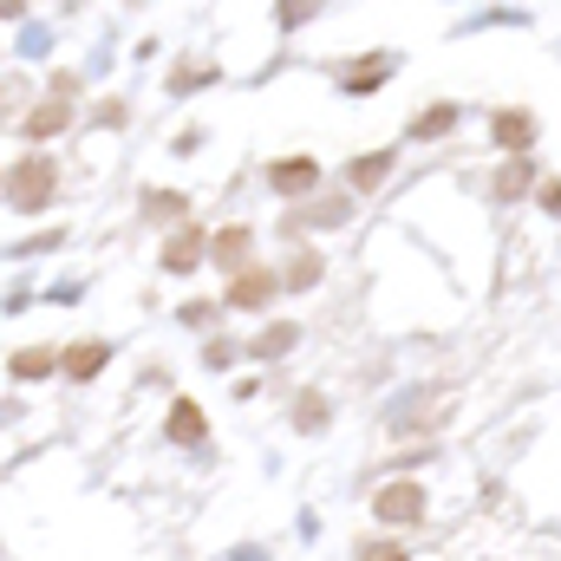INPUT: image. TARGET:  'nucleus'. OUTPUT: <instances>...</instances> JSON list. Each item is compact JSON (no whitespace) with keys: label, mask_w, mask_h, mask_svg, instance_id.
Masks as SVG:
<instances>
[{"label":"nucleus","mask_w":561,"mask_h":561,"mask_svg":"<svg viewBox=\"0 0 561 561\" xmlns=\"http://www.w3.org/2000/svg\"><path fill=\"white\" fill-rule=\"evenodd\" d=\"M53 190H59V163H53V157H26V163L7 176V203H13V209H26V216H33V209H46V203H53Z\"/></svg>","instance_id":"obj_1"},{"label":"nucleus","mask_w":561,"mask_h":561,"mask_svg":"<svg viewBox=\"0 0 561 561\" xmlns=\"http://www.w3.org/2000/svg\"><path fill=\"white\" fill-rule=\"evenodd\" d=\"M72 92H79L72 79H53V99H39V105L26 112V138H39V144L59 138V131L72 125Z\"/></svg>","instance_id":"obj_2"},{"label":"nucleus","mask_w":561,"mask_h":561,"mask_svg":"<svg viewBox=\"0 0 561 561\" xmlns=\"http://www.w3.org/2000/svg\"><path fill=\"white\" fill-rule=\"evenodd\" d=\"M536 131H542V125H536V112H523V105H510V112L490 118V138L503 144V150H516V157L536 150Z\"/></svg>","instance_id":"obj_3"},{"label":"nucleus","mask_w":561,"mask_h":561,"mask_svg":"<svg viewBox=\"0 0 561 561\" xmlns=\"http://www.w3.org/2000/svg\"><path fill=\"white\" fill-rule=\"evenodd\" d=\"M373 510H379V523H424V490L419 483H386L373 496Z\"/></svg>","instance_id":"obj_4"},{"label":"nucleus","mask_w":561,"mask_h":561,"mask_svg":"<svg viewBox=\"0 0 561 561\" xmlns=\"http://www.w3.org/2000/svg\"><path fill=\"white\" fill-rule=\"evenodd\" d=\"M320 183V163L313 157H280V163H268V190L275 196H307Z\"/></svg>","instance_id":"obj_5"},{"label":"nucleus","mask_w":561,"mask_h":561,"mask_svg":"<svg viewBox=\"0 0 561 561\" xmlns=\"http://www.w3.org/2000/svg\"><path fill=\"white\" fill-rule=\"evenodd\" d=\"M392 66H399L392 53H366V59H353V66H340V92H353V99H359V92H379Z\"/></svg>","instance_id":"obj_6"},{"label":"nucleus","mask_w":561,"mask_h":561,"mask_svg":"<svg viewBox=\"0 0 561 561\" xmlns=\"http://www.w3.org/2000/svg\"><path fill=\"white\" fill-rule=\"evenodd\" d=\"M163 437H170V444H183V450H190V444H203V437H209L203 405H196V399H176V405H170V419H163Z\"/></svg>","instance_id":"obj_7"},{"label":"nucleus","mask_w":561,"mask_h":561,"mask_svg":"<svg viewBox=\"0 0 561 561\" xmlns=\"http://www.w3.org/2000/svg\"><path fill=\"white\" fill-rule=\"evenodd\" d=\"M275 294H280L275 268H242V275H236V287H229V307H268Z\"/></svg>","instance_id":"obj_8"},{"label":"nucleus","mask_w":561,"mask_h":561,"mask_svg":"<svg viewBox=\"0 0 561 561\" xmlns=\"http://www.w3.org/2000/svg\"><path fill=\"white\" fill-rule=\"evenodd\" d=\"M249 255H255V229H242V222H236V229H222V236L209 242V262H216V268H236V275H242V268H249Z\"/></svg>","instance_id":"obj_9"},{"label":"nucleus","mask_w":561,"mask_h":561,"mask_svg":"<svg viewBox=\"0 0 561 561\" xmlns=\"http://www.w3.org/2000/svg\"><path fill=\"white\" fill-rule=\"evenodd\" d=\"M203 255H209L203 229H176V236L163 242V268H170V275H190V268H203Z\"/></svg>","instance_id":"obj_10"},{"label":"nucleus","mask_w":561,"mask_h":561,"mask_svg":"<svg viewBox=\"0 0 561 561\" xmlns=\"http://www.w3.org/2000/svg\"><path fill=\"white\" fill-rule=\"evenodd\" d=\"M105 359H112V346L105 340H85V346H72V353H59V366H66V379H99L105 373Z\"/></svg>","instance_id":"obj_11"},{"label":"nucleus","mask_w":561,"mask_h":561,"mask_svg":"<svg viewBox=\"0 0 561 561\" xmlns=\"http://www.w3.org/2000/svg\"><path fill=\"white\" fill-rule=\"evenodd\" d=\"M386 176H392V150H366V157L346 163V183H353V190H379Z\"/></svg>","instance_id":"obj_12"},{"label":"nucleus","mask_w":561,"mask_h":561,"mask_svg":"<svg viewBox=\"0 0 561 561\" xmlns=\"http://www.w3.org/2000/svg\"><path fill=\"white\" fill-rule=\"evenodd\" d=\"M490 183H496V196L510 203V196H523V190L536 183V163H529V157H510V163H503V170H496Z\"/></svg>","instance_id":"obj_13"},{"label":"nucleus","mask_w":561,"mask_h":561,"mask_svg":"<svg viewBox=\"0 0 561 561\" xmlns=\"http://www.w3.org/2000/svg\"><path fill=\"white\" fill-rule=\"evenodd\" d=\"M294 340H300V327H294V320H275L268 333H255L249 353H255V359H280V353H294Z\"/></svg>","instance_id":"obj_14"},{"label":"nucleus","mask_w":561,"mask_h":561,"mask_svg":"<svg viewBox=\"0 0 561 561\" xmlns=\"http://www.w3.org/2000/svg\"><path fill=\"white\" fill-rule=\"evenodd\" d=\"M450 125H457V105H431V112H419V118H412V138H444V131H450Z\"/></svg>","instance_id":"obj_15"},{"label":"nucleus","mask_w":561,"mask_h":561,"mask_svg":"<svg viewBox=\"0 0 561 561\" xmlns=\"http://www.w3.org/2000/svg\"><path fill=\"white\" fill-rule=\"evenodd\" d=\"M59 366V353H46V346H26V353H13V379H46Z\"/></svg>","instance_id":"obj_16"},{"label":"nucleus","mask_w":561,"mask_h":561,"mask_svg":"<svg viewBox=\"0 0 561 561\" xmlns=\"http://www.w3.org/2000/svg\"><path fill=\"white\" fill-rule=\"evenodd\" d=\"M313 280H320V255H313V249H300V255H294V268L280 275V287H287V294H300V287H313Z\"/></svg>","instance_id":"obj_17"},{"label":"nucleus","mask_w":561,"mask_h":561,"mask_svg":"<svg viewBox=\"0 0 561 561\" xmlns=\"http://www.w3.org/2000/svg\"><path fill=\"white\" fill-rule=\"evenodd\" d=\"M340 216H346V203H313V209H300V216L287 222V236H294V229H307V222H340Z\"/></svg>","instance_id":"obj_18"},{"label":"nucleus","mask_w":561,"mask_h":561,"mask_svg":"<svg viewBox=\"0 0 561 561\" xmlns=\"http://www.w3.org/2000/svg\"><path fill=\"white\" fill-rule=\"evenodd\" d=\"M294 424H300V431H320V424H327V405H320V399L307 392V399L294 405Z\"/></svg>","instance_id":"obj_19"},{"label":"nucleus","mask_w":561,"mask_h":561,"mask_svg":"<svg viewBox=\"0 0 561 561\" xmlns=\"http://www.w3.org/2000/svg\"><path fill=\"white\" fill-rule=\"evenodd\" d=\"M412 549H399V542H359V556L353 561H405Z\"/></svg>","instance_id":"obj_20"},{"label":"nucleus","mask_w":561,"mask_h":561,"mask_svg":"<svg viewBox=\"0 0 561 561\" xmlns=\"http://www.w3.org/2000/svg\"><path fill=\"white\" fill-rule=\"evenodd\" d=\"M144 209H150V216H183V209H190V203H183V196H176V190H170V196H163V190H157V196H144Z\"/></svg>","instance_id":"obj_21"},{"label":"nucleus","mask_w":561,"mask_h":561,"mask_svg":"<svg viewBox=\"0 0 561 561\" xmlns=\"http://www.w3.org/2000/svg\"><path fill=\"white\" fill-rule=\"evenodd\" d=\"M203 359H209V366H229V359H236V346H229V340H216V346H203Z\"/></svg>","instance_id":"obj_22"},{"label":"nucleus","mask_w":561,"mask_h":561,"mask_svg":"<svg viewBox=\"0 0 561 561\" xmlns=\"http://www.w3.org/2000/svg\"><path fill=\"white\" fill-rule=\"evenodd\" d=\"M313 13H320V7H280L275 20H280V26H300V20H313Z\"/></svg>","instance_id":"obj_23"}]
</instances>
